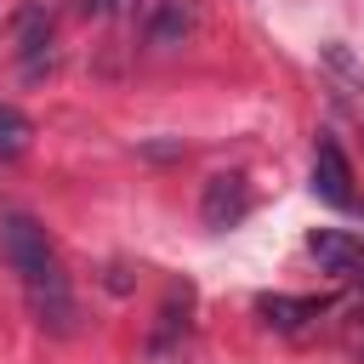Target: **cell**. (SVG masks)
I'll return each mask as SVG.
<instances>
[{"mask_svg":"<svg viewBox=\"0 0 364 364\" xmlns=\"http://www.w3.org/2000/svg\"><path fill=\"white\" fill-rule=\"evenodd\" d=\"M324 307H330L324 296H262V301H256L262 324H273V330H284V336H290V330H301L307 318H318Z\"/></svg>","mask_w":364,"mask_h":364,"instance_id":"8992f818","label":"cell"},{"mask_svg":"<svg viewBox=\"0 0 364 364\" xmlns=\"http://www.w3.org/2000/svg\"><path fill=\"white\" fill-rule=\"evenodd\" d=\"M17 57H23V74H40V68L51 63V23H46L40 11L23 17V28H17Z\"/></svg>","mask_w":364,"mask_h":364,"instance_id":"52a82bcc","label":"cell"},{"mask_svg":"<svg viewBox=\"0 0 364 364\" xmlns=\"http://www.w3.org/2000/svg\"><path fill=\"white\" fill-rule=\"evenodd\" d=\"M28 136H34L28 114H23V108H11V102H0V159H17V154L28 148Z\"/></svg>","mask_w":364,"mask_h":364,"instance_id":"9c48e42d","label":"cell"},{"mask_svg":"<svg viewBox=\"0 0 364 364\" xmlns=\"http://www.w3.org/2000/svg\"><path fill=\"white\" fill-rule=\"evenodd\" d=\"M80 11H85V17H114L119 0H80Z\"/></svg>","mask_w":364,"mask_h":364,"instance_id":"30bf717a","label":"cell"},{"mask_svg":"<svg viewBox=\"0 0 364 364\" xmlns=\"http://www.w3.org/2000/svg\"><path fill=\"white\" fill-rule=\"evenodd\" d=\"M0 256H6V267L17 273L34 324L51 330V336H68V330H74V290H68V273H63L46 228H40L28 210H11V205L0 210Z\"/></svg>","mask_w":364,"mask_h":364,"instance_id":"6da1fadb","label":"cell"},{"mask_svg":"<svg viewBox=\"0 0 364 364\" xmlns=\"http://www.w3.org/2000/svg\"><path fill=\"white\" fill-rule=\"evenodd\" d=\"M188 23H193V11H188L182 0H159V11H154V23H148V46H182Z\"/></svg>","mask_w":364,"mask_h":364,"instance_id":"ba28073f","label":"cell"},{"mask_svg":"<svg viewBox=\"0 0 364 364\" xmlns=\"http://www.w3.org/2000/svg\"><path fill=\"white\" fill-rule=\"evenodd\" d=\"M307 250L324 273H336L341 284H364V239L341 233V228H313L307 233Z\"/></svg>","mask_w":364,"mask_h":364,"instance_id":"3957f363","label":"cell"},{"mask_svg":"<svg viewBox=\"0 0 364 364\" xmlns=\"http://www.w3.org/2000/svg\"><path fill=\"white\" fill-rule=\"evenodd\" d=\"M245 216H250V182H245L239 171L205 176V188H199V222H205L210 233H228V228H239Z\"/></svg>","mask_w":364,"mask_h":364,"instance_id":"7a4b0ae2","label":"cell"},{"mask_svg":"<svg viewBox=\"0 0 364 364\" xmlns=\"http://www.w3.org/2000/svg\"><path fill=\"white\" fill-rule=\"evenodd\" d=\"M313 193L324 199V205H353V165H347V154H341V142L336 136H318L313 142Z\"/></svg>","mask_w":364,"mask_h":364,"instance_id":"277c9868","label":"cell"},{"mask_svg":"<svg viewBox=\"0 0 364 364\" xmlns=\"http://www.w3.org/2000/svg\"><path fill=\"white\" fill-rule=\"evenodd\" d=\"M188 313H193V284H171V296H165V307L154 318V336H148V353L154 358H165L176 347V336L188 330Z\"/></svg>","mask_w":364,"mask_h":364,"instance_id":"5b68a950","label":"cell"}]
</instances>
